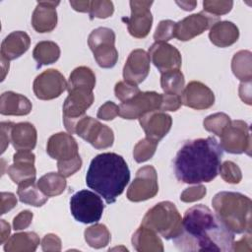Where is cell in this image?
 I'll use <instances>...</instances> for the list:
<instances>
[{
  "mask_svg": "<svg viewBox=\"0 0 252 252\" xmlns=\"http://www.w3.org/2000/svg\"><path fill=\"white\" fill-rule=\"evenodd\" d=\"M181 251H232L234 233L205 205H195L184 214L182 228L173 238Z\"/></svg>",
  "mask_w": 252,
  "mask_h": 252,
  "instance_id": "6da1fadb",
  "label": "cell"
},
{
  "mask_svg": "<svg viewBox=\"0 0 252 252\" xmlns=\"http://www.w3.org/2000/svg\"><path fill=\"white\" fill-rule=\"evenodd\" d=\"M223 150L215 137L187 141L173 160L178 181L188 184L211 182L219 173Z\"/></svg>",
  "mask_w": 252,
  "mask_h": 252,
  "instance_id": "7a4b0ae2",
  "label": "cell"
},
{
  "mask_svg": "<svg viewBox=\"0 0 252 252\" xmlns=\"http://www.w3.org/2000/svg\"><path fill=\"white\" fill-rule=\"evenodd\" d=\"M130 181V170L125 159L115 153L95 156L89 166L86 184L99 194L107 204L120 196Z\"/></svg>",
  "mask_w": 252,
  "mask_h": 252,
  "instance_id": "3957f363",
  "label": "cell"
},
{
  "mask_svg": "<svg viewBox=\"0 0 252 252\" xmlns=\"http://www.w3.org/2000/svg\"><path fill=\"white\" fill-rule=\"evenodd\" d=\"M251 200L230 191L217 193L212 205L220 220L233 233H251Z\"/></svg>",
  "mask_w": 252,
  "mask_h": 252,
  "instance_id": "277c9868",
  "label": "cell"
},
{
  "mask_svg": "<svg viewBox=\"0 0 252 252\" xmlns=\"http://www.w3.org/2000/svg\"><path fill=\"white\" fill-rule=\"evenodd\" d=\"M141 225L154 230L163 238L169 240L175 238L180 233L182 219L173 203L162 201L146 213Z\"/></svg>",
  "mask_w": 252,
  "mask_h": 252,
  "instance_id": "5b68a950",
  "label": "cell"
},
{
  "mask_svg": "<svg viewBox=\"0 0 252 252\" xmlns=\"http://www.w3.org/2000/svg\"><path fill=\"white\" fill-rule=\"evenodd\" d=\"M88 44L94 57L101 68H112L118 60V51L115 48V33L109 28L94 29L88 37Z\"/></svg>",
  "mask_w": 252,
  "mask_h": 252,
  "instance_id": "8992f818",
  "label": "cell"
},
{
  "mask_svg": "<svg viewBox=\"0 0 252 252\" xmlns=\"http://www.w3.org/2000/svg\"><path fill=\"white\" fill-rule=\"evenodd\" d=\"M104 210L101 198L90 190H81L70 199V211L77 221L83 223L97 222Z\"/></svg>",
  "mask_w": 252,
  "mask_h": 252,
  "instance_id": "52a82bcc",
  "label": "cell"
},
{
  "mask_svg": "<svg viewBox=\"0 0 252 252\" xmlns=\"http://www.w3.org/2000/svg\"><path fill=\"white\" fill-rule=\"evenodd\" d=\"M68 96L63 103V123L69 134L75 133L76 124L86 114V110L93 104L94 96L88 89L67 90Z\"/></svg>",
  "mask_w": 252,
  "mask_h": 252,
  "instance_id": "ba28073f",
  "label": "cell"
},
{
  "mask_svg": "<svg viewBox=\"0 0 252 252\" xmlns=\"http://www.w3.org/2000/svg\"><path fill=\"white\" fill-rule=\"evenodd\" d=\"M75 133L97 150L110 148L114 142V134L111 128L87 115L76 124Z\"/></svg>",
  "mask_w": 252,
  "mask_h": 252,
  "instance_id": "9c48e42d",
  "label": "cell"
},
{
  "mask_svg": "<svg viewBox=\"0 0 252 252\" xmlns=\"http://www.w3.org/2000/svg\"><path fill=\"white\" fill-rule=\"evenodd\" d=\"M220 147L229 154L251 155V134L249 125L243 120H233L222 131Z\"/></svg>",
  "mask_w": 252,
  "mask_h": 252,
  "instance_id": "30bf717a",
  "label": "cell"
},
{
  "mask_svg": "<svg viewBox=\"0 0 252 252\" xmlns=\"http://www.w3.org/2000/svg\"><path fill=\"white\" fill-rule=\"evenodd\" d=\"M158 192V174L153 165L141 167L127 190V198L132 202H142L154 198Z\"/></svg>",
  "mask_w": 252,
  "mask_h": 252,
  "instance_id": "8fae6325",
  "label": "cell"
},
{
  "mask_svg": "<svg viewBox=\"0 0 252 252\" xmlns=\"http://www.w3.org/2000/svg\"><path fill=\"white\" fill-rule=\"evenodd\" d=\"M161 94L156 92H140L131 99L121 102L119 115L124 119H139L146 113L159 110Z\"/></svg>",
  "mask_w": 252,
  "mask_h": 252,
  "instance_id": "7c38bea8",
  "label": "cell"
},
{
  "mask_svg": "<svg viewBox=\"0 0 252 252\" xmlns=\"http://www.w3.org/2000/svg\"><path fill=\"white\" fill-rule=\"evenodd\" d=\"M153 1H130L131 16L123 18L127 24L129 33L136 38L146 37L153 25V16L150 10Z\"/></svg>",
  "mask_w": 252,
  "mask_h": 252,
  "instance_id": "4fadbf2b",
  "label": "cell"
},
{
  "mask_svg": "<svg viewBox=\"0 0 252 252\" xmlns=\"http://www.w3.org/2000/svg\"><path fill=\"white\" fill-rule=\"evenodd\" d=\"M67 89L64 76L56 69H47L33 81L32 90L35 96L42 100L54 99Z\"/></svg>",
  "mask_w": 252,
  "mask_h": 252,
  "instance_id": "5bb4252c",
  "label": "cell"
},
{
  "mask_svg": "<svg viewBox=\"0 0 252 252\" xmlns=\"http://www.w3.org/2000/svg\"><path fill=\"white\" fill-rule=\"evenodd\" d=\"M219 18L214 17L204 11L187 16L175 25V37L181 41H187L203 33L210 29Z\"/></svg>",
  "mask_w": 252,
  "mask_h": 252,
  "instance_id": "9a60e30c",
  "label": "cell"
},
{
  "mask_svg": "<svg viewBox=\"0 0 252 252\" xmlns=\"http://www.w3.org/2000/svg\"><path fill=\"white\" fill-rule=\"evenodd\" d=\"M148 54L161 74L167 71L177 70L181 67V54L176 47L169 43L155 42L149 48Z\"/></svg>",
  "mask_w": 252,
  "mask_h": 252,
  "instance_id": "2e32d148",
  "label": "cell"
},
{
  "mask_svg": "<svg viewBox=\"0 0 252 252\" xmlns=\"http://www.w3.org/2000/svg\"><path fill=\"white\" fill-rule=\"evenodd\" d=\"M35 157L32 151H17L13 156V164L7 168V173L12 181L18 185L35 181L36 170L34 167Z\"/></svg>",
  "mask_w": 252,
  "mask_h": 252,
  "instance_id": "e0dca14e",
  "label": "cell"
},
{
  "mask_svg": "<svg viewBox=\"0 0 252 252\" xmlns=\"http://www.w3.org/2000/svg\"><path fill=\"white\" fill-rule=\"evenodd\" d=\"M180 98L182 104L197 110L210 108L215 102L213 91L208 86L198 81L188 83V85L184 87Z\"/></svg>",
  "mask_w": 252,
  "mask_h": 252,
  "instance_id": "ac0fdd59",
  "label": "cell"
},
{
  "mask_svg": "<svg viewBox=\"0 0 252 252\" xmlns=\"http://www.w3.org/2000/svg\"><path fill=\"white\" fill-rule=\"evenodd\" d=\"M150 61V56L144 49H134L131 51L123 68L125 82L136 86L141 84L149 75Z\"/></svg>",
  "mask_w": 252,
  "mask_h": 252,
  "instance_id": "d6986e66",
  "label": "cell"
},
{
  "mask_svg": "<svg viewBox=\"0 0 252 252\" xmlns=\"http://www.w3.org/2000/svg\"><path fill=\"white\" fill-rule=\"evenodd\" d=\"M79 147L71 134L59 132L53 134L47 141L46 152L57 161H65L79 156Z\"/></svg>",
  "mask_w": 252,
  "mask_h": 252,
  "instance_id": "ffe728a7",
  "label": "cell"
},
{
  "mask_svg": "<svg viewBox=\"0 0 252 252\" xmlns=\"http://www.w3.org/2000/svg\"><path fill=\"white\" fill-rule=\"evenodd\" d=\"M139 122L147 138L158 142L171 129L172 118L163 111L155 110L141 116Z\"/></svg>",
  "mask_w": 252,
  "mask_h": 252,
  "instance_id": "44dd1931",
  "label": "cell"
},
{
  "mask_svg": "<svg viewBox=\"0 0 252 252\" xmlns=\"http://www.w3.org/2000/svg\"><path fill=\"white\" fill-rule=\"evenodd\" d=\"M59 1H38L32 16V26L37 32H52L57 25L56 7Z\"/></svg>",
  "mask_w": 252,
  "mask_h": 252,
  "instance_id": "7402d4cb",
  "label": "cell"
},
{
  "mask_svg": "<svg viewBox=\"0 0 252 252\" xmlns=\"http://www.w3.org/2000/svg\"><path fill=\"white\" fill-rule=\"evenodd\" d=\"M31 45L29 34L23 31H15L9 33L1 43V58L10 61L15 60L28 51Z\"/></svg>",
  "mask_w": 252,
  "mask_h": 252,
  "instance_id": "603a6c76",
  "label": "cell"
},
{
  "mask_svg": "<svg viewBox=\"0 0 252 252\" xmlns=\"http://www.w3.org/2000/svg\"><path fill=\"white\" fill-rule=\"evenodd\" d=\"M37 132L30 122L14 124L11 130V143L17 151H32L35 148Z\"/></svg>",
  "mask_w": 252,
  "mask_h": 252,
  "instance_id": "cb8c5ba5",
  "label": "cell"
},
{
  "mask_svg": "<svg viewBox=\"0 0 252 252\" xmlns=\"http://www.w3.org/2000/svg\"><path fill=\"white\" fill-rule=\"evenodd\" d=\"M239 30L229 21H219L210 28L209 38L218 47H227L237 41Z\"/></svg>",
  "mask_w": 252,
  "mask_h": 252,
  "instance_id": "d4e9b609",
  "label": "cell"
},
{
  "mask_svg": "<svg viewBox=\"0 0 252 252\" xmlns=\"http://www.w3.org/2000/svg\"><path fill=\"white\" fill-rule=\"evenodd\" d=\"M32 108V102L23 94L14 92H5L1 94L0 113L2 115H28Z\"/></svg>",
  "mask_w": 252,
  "mask_h": 252,
  "instance_id": "484cf974",
  "label": "cell"
},
{
  "mask_svg": "<svg viewBox=\"0 0 252 252\" xmlns=\"http://www.w3.org/2000/svg\"><path fill=\"white\" fill-rule=\"evenodd\" d=\"M132 245L138 252H162L163 244L154 230L141 225L132 236Z\"/></svg>",
  "mask_w": 252,
  "mask_h": 252,
  "instance_id": "4316f807",
  "label": "cell"
},
{
  "mask_svg": "<svg viewBox=\"0 0 252 252\" xmlns=\"http://www.w3.org/2000/svg\"><path fill=\"white\" fill-rule=\"evenodd\" d=\"M40 239L33 231H24L13 234L6 240V252H33L39 245Z\"/></svg>",
  "mask_w": 252,
  "mask_h": 252,
  "instance_id": "83f0119b",
  "label": "cell"
},
{
  "mask_svg": "<svg viewBox=\"0 0 252 252\" xmlns=\"http://www.w3.org/2000/svg\"><path fill=\"white\" fill-rule=\"evenodd\" d=\"M32 57L37 62V68L55 63L60 57V47L54 41H39L33 48Z\"/></svg>",
  "mask_w": 252,
  "mask_h": 252,
  "instance_id": "f1b7e54d",
  "label": "cell"
},
{
  "mask_svg": "<svg viewBox=\"0 0 252 252\" xmlns=\"http://www.w3.org/2000/svg\"><path fill=\"white\" fill-rule=\"evenodd\" d=\"M249 50H240L234 54L231 61L233 75L241 83L251 82L252 79V56Z\"/></svg>",
  "mask_w": 252,
  "mask_h": 252,
  "instance_id": "f546056e",
  "label": "cell"
},
{
  "mask_svg": "<svg viewBox=\"0 0 252 252\" xmlns=\"http://www.w3.org/2000/svg\"><path fill=\"white\" fill-rule=\"evenodd\" d=\"M37 186L47 197H55L64 192L67 186L66 177L59 172H49L37 180Z\"/></svg>",
  "mask_w": 252,
  "mask_h": 252,
  "instance_id": "4dcf8cb0",
  "label": "cell"
},
{
  "mask_svg": "<svg viewBox=\"0 0 252 252\" xmlns=\"http://www.w3.org/2000/svg\"><path fill=\"white\" fill-rule=\"evenodd\" d=\"M17 194L22 203L33 207H41L47 202V196L44 195L34 181L22 183L19 185Z\"/></svg>",
  "mask_w": 252,
  "mask_h": 252,
  "instance_id": "1f68e13d",
  "label": "cell"
},
{
  "mask_svg": "<svg viewBox=\"0 0 252 252\" xmlns=\"http://www.w3.org/2000/svg\"><path fill=\"white\" fill-rule=\"evenodd\" d=\"M95 87L94 73L86 66L75 68L69 76L67 90L72 89H88L93 91Z\"/></svg>",
  "mask_w": 252,
  "mask_h": 252,
  "instance_id": "d6a6232c",
  "label": "cell"
},
{
  "mask_svg": "<svg viewBox=\"0 0 252 252\" xmlns=\"http://www.w3.org/2000/svg\"><path fill=\"white\" fill-rule=\"evenodd\" d=\"M84 236L86 242L95 249L105 247L111 238L108 228L101 223H95L86 228Z\"/></svg>",
  "mask_w": 252,
  "mask_h": 252,
  "instance_id": "836d02e7",
  "label": "cell"
},
{
  "mask_svg": "<svg viewBox=\"0 0 252 252\" xmlns=\"http://www.w3.org/2000/svg\"><path fill=\"white\" fill-rule=\"evenodd\" d=\"M184 85H185L184 76L179 69L167 71L161 74L160 86L164 94L181 95L184 90Z\"/></svg>",
  "mask_w": 252,
  "mask_h": 252,
  "instance_id": "e575fe53",
  "label": "cell"
},
{
  "mask_svg": "<svg viewBox=\"0 0 252 252\" xmlns=\"http://www.w3.org/2000/svg\"><path fill=\"white\" fill-rule=\"evenodd\" d=\"M230 117L227 114L223 112H218L207 116L203 121V125L207 131L220 137L222 131L230 124Z\"/></svg>",
  "mask_w": 252,
  "mask_h": 252,
  "instance_id": "d590c367",
  "label": "cell"
},
{
  "mask_svg": "<svg viewBox=\"0 0 252 252\" xmlns=\"http://www.w3.org/2000/svg\"><path fill=\"white\" fill-rule=\"evenodd\" d=\"M158 142L149 139L147 137L140 140L135 145L134 150H133L134 159L139 163L149 160L150 158H152L154 157L157 147H158Z\"/></svg>",
  "mask_w": 252,
  "mask_h": 252,
  "instance_id": "8d00e7d4",
  "label": "cell"
},
{
  "mask_svg": "<svg viewBox=\"0 0 252 252\" xmlns=\"http://www.w3.org/2000/svg\"><path fill=\"white\" fill-rule=\"evenodd\" d=\"M114 12V6L111 1L108 0H94L91 1L89 14L91 19H106L111 17Z\"/></svg>",
  "mask_w": 252,
  "mask_h": 252,
  "instance_id": "74e56055",
  "label": "cell"
},
{
  "mask_svg": "<svg viewBox=\"0 0 252 252\" xmlns=\"http://www.w3.org/2000/svg\"><path fill=\"white\" fill-rule=\"evenodd\" d=\"M219 172L221 178L230 184H237L242 179V173L239 166L230 160H225L220 166Z\"/></svg>",
  "mask_w": 252,
  "mask_h": 252,
  "instance_id": "f35d334b",
  "label": "cell"
},
{
  "mask_svg": "<svg viewBox=\"0 0 252 252\" xmlns=\"http://www.w3.org/2000/svg\"><path fill=\"white\" fill-rule=\"evenodd\" d=\"M233 2L232 1H224V0H206L203 2L204 12L220 18V16L227 14L232 9Z\"/></svg>",
  "mask_w": 252,
  "mask_h": 252,
  "instance_id": "ab89813d",
  "label": "cell"
},
{
  "mask_svg": "<svg viewBox=\"0 0 252 252\" xmlns=\"http://www.w3.org/2000/svg\"><path fill=\"white\" fill-rule=\"evenodd\" d=\"M175 25L176 23L171 20L160 21L154 33L156 42H166L175 37Z\"/></svg>",
  "mask_w": 252,
  "mask_h": 252,
  "instance_id": "60d3db41",
  "label": "cell"
},
{
  "mask_svg": "<svg viewBox=\"0 0 252 252\" xmlns=\"http://www.w3.org/2000/svg\"><path fill=\"white\" fill-rule=\"evenodd\" d=\"M141 91L140 89L133 84L127 83L125 81L118 82L114 87V94L115 96L121 101L124 102L126 100L131 99L133 96H135L137 94H139Z\"/></svg>",
  "mask_w": 252,
  "mask_h": 252,
  "instance_id": "b9f144b4",
  "label": "cell"
},
{
  "mask_svg": "<svg viewBox=\"0 0 252 252\" xmlns=\"http://www.w3.org/2000/svg\"><path fill=\"white\" fill-rule=\"evenodd\" d=\"M82 166V159L80 156L65 161H57L58 172L65 177H69L76 173Z\"/></svg>",
  "mask_w": 252,
  "mask_h": 252,
  "instance_id": "7bdbcfd3",
  "label": "cell"
},
{
  "mask_svg": "<svg viewBox=\"0 0 252 252\" xmlns=\"http://www.w3.org/2000/svg\"><path fill=\"white\" fill-rule=\"evenodd\" d=\"M207 193L206 187L204 185H195L189 188H186L180 195V200L185 203H192L198 200H201Z\"/></svg>",
  "mask_w": 252,
  "mask_h": 252,
  "instance_id": "ee69618b",
  "label": "cell"
},
{
  "mask_svg": "<svg viewBox=\"0 0 252 252\" xmlns=\"http://www.w3.org/2000/svg\"><path fill=\"white\" fill-rule=\"evenodd\" d=\"M119 115V106L113 101H106L97 110L96 117L101 120L109 121Z\"/></svg>",
  "mask_w": 252,
  "mask_h": 252,
  "instance_id": "f6af8a7d",
  "label": "cell"
},
{
  "mask_svg": "<svg viewBox=\"0 0 252 252\" xmlns=\"http://www.w3.org/2000/svg\"><path fill=\"white\" fill-rule=\"evenodd\" d=\"M180 95L172 94H161V103L160 111H176L181 106Z\"/></svg>",
  "mask_w": 252,
  "mask_h": 252,
  "instance_id": "bcb514c9",
  "label": "cell"
},
{
  "mask_svg": "<svg viewBox=\"0 0 252 252\" xmlns=\"http://www.w3.org/2000/svg\"><path fill=\"white\" fill-rule=\"evenodd\" d=\"M33 215L31 211L25 210L19 213L13 220V227L15 230H22L30 226L32 223Z\"/></svg>",
  "mask_w": 252,
  "mask_h": 252,
  "instance_id": "7dc6e473",
  "label": "cell"
},
{
  "mask_svg": "<svg viewBox=\"0 0 252 252\" xmlns=\"http://www.w3.org/2000/svg\"><path fill=\"white\" fill-rule=\"evenodd\" d=\"M41 248L43 251H60L61 239L56 234L48 233L41 240Z\"/></svg>",
  "mask_w": 252,
  "mask_h": 252,
  "instance_id": "c3c4849f",
  "label": "cell"
},
{
  "mask_svg": "<svg viewBox=\"0 0 252 252\" xmlns=\"http://www.w3.org/2000/svg\"><path fill=\"white\" fill-rule=\"evenodd\" d=\"M15 123L13 122H1L0 129H1V153L3 154L6 148L9 146L11 142V130Z\"/></svg>",
  "mask_w": 252,
  "mask_h": 252,
  "instance_id": "681fc988",
  "label": "cell"
},
{
  "mask_svg": "<svg viewBox=\"0 0 252 252\" xmlns=\"http://www.w3.org/2000/svg\"><path fill=\"white\" fill-rule=\"evenodd\" d=\"M17 205V198L15 194L11 192L1 193V215H4L8 211L12 210Z\"/></svg>",
  "mask_w": 252,
  "mask_h": 252,
  "instance_id": "f907efd6",
  "label": "cell"
},
{
  "mask_svg": "<svg viewBox=\"0 0 252 252\" xmlns=\"http://www.w3.org/2000/svg\"><path fill=\"white\" fill-rule=\"evenodd\" d=\"M251 233H247L240 240L233 242L232 251H251Z\"/></svg>",
  "mask_w": 252,
  "mask_h": 252,
  "instance_id": "816d5d0a",
  "label": "cell"
},
{
  "mask_svg": "<svg viewBox=\"0 0 252 252\" xmlns=\"http://www.w3.org/2000/svg\"><path fill=\"white\" fill-rule=\"evenodd\" d=\"M239 96L245 103L251 104V82L240 84Z\"/></svg>",
  "mask_w": 252,
  "mask_h": 252,
  "instance_id": "f5cc1de1",
  "label": "cell"
},
{
  "mask_svg": "<svg viewBox=\"0 0 252 252\" xmlns=\"http://www.w3.org/2000/svg\"><path fill=\"white\" fill-rule=\"evenodd\" d=\"M69 3L75 11L83 12V13H89L91 1H89V0H86V1H70Z\"/></svg>",
  "mask_w": 252,
  "mask_h": 252,
  "instance_id": "db71d44e",
  "label": "cell"
},
{
  "mask_svg": "<svg viewBox=\"0 0 252 252\" xmlns=\"http://www.w3.org/2000/svg\"><path fill=\"white\" fill-rule=\"evenodd\" d=\"M10 224L5 220H1V236H0V243H4L10 235Z\"/></svg>",
  "mask_w": 252,
  "mask_h": 252,
  "instance_id": "11a10c76",
  "label": "cell"
},
{
  "mask_svg": "<svg viewBox=\"0 0 252 252\" xmlns=\"http://www.w3.org/2000/svg\"><path fill=\"white\" fill-rule=\"evenodd\" d=\"M176 4L179 5L185 11H192L193 9H195L197 2L196 1H181V2L177 1Z\"/></svg>",
  "mask_w": 252,
  "mask_h": 252,
  "instance_id": "9f6ffc18",
  "label": "cell"
},
{
  "mask_svg": "<svg viewBox=\"0 0 252 252\" xmlns=\"http://www.w3.org/2000/svg\"><path fill=\"white\" fill-rule=\"evenodd\" d=\"M1 62H2V71H3V74H2V81H3L5 79L6 73L9 70V61L1 58Z\"/></svg>",
  "mask_w": 252,
  "mask_h": 252,
  "instance_id": "6f0895ef",
  "label": "cell"
}]
</instances>
